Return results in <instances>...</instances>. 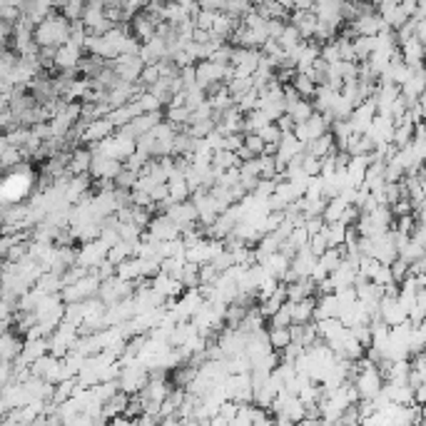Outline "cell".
<instances>
[{
	"instance_id": "2",
	"label": "cell",
	"mask_w": 426,
	"mask_h": 426,
	"mask_svg": "<svg viewBox=\"0 0 426 426\" xmlns=\"http://www.w3.org/2000/svg\"><path fill=\"white\" fill-rule=\"evenodd\" d=\"M110 135H115V127H112L110 120L103 118V120H95V123L85 125V132H82L80 142H85V145H95V142L107 140Z\"/></svg>"
},
{
	"instance_id": "18",
	"label": "cell",
	"mask_w": 426,
	"mask_h": 426,
	"mask_svg": "<svg viewBox=\"0 0 426 426\" xmlns=\"http://www.w3.org/2000/svg\"><path fill=\"white\" fill-rule=\"evenodd\" d=\"M137 105L142 107V112L148 115V112H162L165 107L160 105V100L154 98V95H150V93H142L140 98H137Z\"/></svg>"
},
{
	"instance_id": "22",
	"label": "cell",
	"mask_w": 426,
	"mask_h": 426,
	"mask_svg": "<svg viewBox=\"0 0 426 426\" xmlns=\"http://www.w3.org/2000/svg\"><path fill=\"white\" fill-rule=\"evenodd\" d=\"M287 23L284 20H267L265 23V33H267V40H279V35L284 33Z\"/></svg>"
},
{
	"instance_id": "9",
	"label": "cell",
	"mask_w": 426,
	"mask_h": 426,
	"mask_svg": "<svg viewBox=\"0 0 426 426\" xmlns=\"http://www.w3.org/2000/svg\"><path fill=\"white\" fill-rule=\"evenodd\" d=\"M212 167L217 172H227L232 167H240V160H237L235 152H227V150H217L212 152Z\"/></svg>"
},
{
	"instance_id": "16",
	"label": "cell",
	"mask_w": 426,
	"mask_h": 426,
	"mask_svg": "<svg viewBox=\"0 0 426 426\" xmlns=\"http://www.w3.org/2000/svg\"><path fill=\"white\" fill-rule=\"evenodd\" d=\"M284 242H287V245H290V247L294 249V252H299V249L307 247L309 235H307V232H304L302 227H294V229H292V235L287 237V240H284Z\"/></svg>"
},
{
	"instance_id": "5",
	"label": "cell",
	"mask_w": 426,
	"mask_h": 426,
	"mask_svg": "<svg viewBox=\"0 0 426 426\" xmlns=\"http://www.w3.org/2000/svg\"><path fill=\"white\" fill-rule=\"evenodd\" d=\"M284 115H287L294 125H302L314 115V110H312V103H309V100H296L294 105L284 107Z\"/></svg>"
},
{
	"instance_id": "10",
	"label": "cell",
	"mask_w": 426,
	"mask_h": 426,
	"mask_svg": "<svg viewBox=\"0 0 426 426\" xmlns=\"http://www.w3.org/2000/svg\"><path fill=\"white\" fill-rule=\"evenodd\" d=\"M290 85L294 87L296 95H299V98H302V100H312V98H314V90H317V87H314V82L309 80L307 75L294 73V78H292V80H290Z\"/></svg>"
},
{
	"instance_id": "14",
	"label": "cell",
	"mask_w": 426,
	"mask_h": 426,
	"mask_svg": "<svg viewBox=\"0 0 426 426\" xmlns=\"http://www.w3.org/2000/svg\"><path fill=\"white\" fill-rule=\"evenodd\" d=\"M267 321H269V329H290V324H292L290 304H284V307L279 309L277 314H272Z\"/></svg>"
},
{
	"instance_id": "23",
	"label": "cell",
	"mask_w": 426,
	"mask_h": 426,
	"mask_svg": "<svg viewBox=\"0 0 426 426\" xmlns=\"http://www.w3.org/2000/svg\"><path fill=\"white\" fill-rule=\"evenodd\" d=\"M389 212H391V217H394V220H399V217H409V215H411V202H409L407 197L396 199V202L389 207Z\"/></svg>"
},
{
	"instance_id": "6",
	"label": "cell",
	"mask_w": 426,
	"mask_h": 426,
	"mask_svg": "<svg viewBox=\"0 0 426 426\" xmlns=\"http://www.w3.org/2000/svg\"><path fill=\"white\" fill-rule=\"evenodd\" d=\"M344 257H346V247L341 245V247H337V249L329 247L327 252L321 254V257H319L317 262H319V265L324 267V269H327V274H332V272H337V269H339V265L344 262Z\"/></svg>"
},
{
	"instance_id": "13",
	"label": "cell",
	"mask_w": 426,
	"mask_h": 426,
	"mask_svg": "<svg viewBox=\"0 0 426 426\" xmlns=\"http://www.w3.org/2000/svg\"><path fill=\"white\" fill-rule=\"evenodd\" d=\"M277 43L282 45V50L287 53V50H294L296 45L302 43V37H299V33H296L294 28H292V25H287V28H284V33L279 35Z\"/></svg>"
},
{
	"instance_id": "8",
	"label": "cell",
	"mask_w": 426,
	"mask_h": 426,
	"mask_svg": "<svg viewBox=\"0 0 426 426\" xmlns=\"http://www.w3.org/2000/svg\"><path fill=\"white\" fill-rule=\"evenodd\" d=\"M324 240H327V247H341L346 240V227L341 222H332V224H324Z\"/></svg>"
},
{
	"instance_id": "11",
	"label": "cell",
	"mask_w": 426,
	"mask_h": 426,
	"mask_svg": "<svg viewBox=\"0 0 426 426\" xmlns=\"http://www.w3.org/2000/svg\"><path fill=\"white\" fill-rule=\"evenodd\" d=\"M267 341H269V349L277 354L284 352V349L292 344L290 332H287V329H267Z\"/></svg>"
},
{
	"instance_id": "24",
	"label": "cell",
	"mask_w": 426,
	"mask_h": 426,
	"mask_svg": "<svg viewBox=\"0 0 426 426\" xmlns=\"http://www.w3.org/2000/svg\"><path fill=\"white\" fill-rule=\"evenodd\" d=\"M304 232H307L309 237H314V235H321L324 232V220L321 217H307L304 220Z\"/></svg>"
},
{
	"instance_id": "1",
	"label": "cell",
	"mask_w": 426,
	"mask_h": 426,
	"mask_svg": "<svg viewBox=\"0 0 426 426\" xmlns=\"http://www.w3.org/2000/svg\"><path fill=\"white\" fill-rule=\"evenodd\" d=\"M82 57H85L82 48H78V45H73V43H65V45H60V48H55L53 65L60 68L62 73H68V70H78V65H80Z\"/></svg>"
},
{
	"instance_id": "20",
	"label": "cell",
	"mask_w": 426,
	"mask_h": 426,
	"mask_svg": "<svg viewBox=\"0 0 426 426\" xmlns=\"http://www.w3.org/2000/svg\"><path fill=\"white\" fill-rule=\"evenodd\" d=\"M389 272H391V279H394V284H402L404 279L409 277V265H407V262L399 260V257H396V260L389 265Z\"/></svg>"
},
{
	"instance_id": "19",
	"label": "cell",
	"mask_w": 426,
	"mask_h": 426,
	"mask_svg": "<svg viewBox=\"0 0 426 426\" xmlns=\"http://www.w3.org/2000/svg\"><path fill=\"white\" fill-rule=\"evenodd\" d=\"M257 135H260V140L265 142V145H279V140H282V132L274 127V123L265 125V127H262Z\"/></svg>"
},
{
	"instance_id": "15",
	"label": "cell",
	"mask_w": 426,
	"mask_h": 426,
	"mask_svg": "<svg viewBox=\"0 0 426 426\" xmlns=\"http://www.w3.org/2000/svg\"><path fill=\"white\" fill-rule=\"evenodd\" d=\"M242 148L247 150L252 157H262V152H265V142L260 140V135H245L242 137Z\"/></svg>"
},
{
	"instance_id": "25",
	"label": "cell",
	"mask_w": 426,
	"mask_h": 426,
	"mask_svg": "<svg viewBox=\"0 0 426 426\" xmlns=\"http://www.w3.org/2000/svg\"><path fill=\"white\" fill-rule=\"evenodd\" d=\"M242 137H245V135H227V137H222V148H220V150L237 152V150L242 148Z\"/></svg>"
},
{
	"instance_id": "21",
	"label": "cell",
	"mask_w": 426,
	"mask_h": 426,
	"mask_svg": "<svg viewBox=\"0 0 426 426\" xmlns=\"http://www.w3.org/2000/svg\"><path fill=\"white\" fill-rule=\"evenodd\" d=\"M307 249H309V252H312V254H314V257H317V260H319V257H321V254H324V252H327V240H324V235H314V237H309V242H307Z\"/></svg>"
},
{
	"instance_id": "3",
	"label": "cell",
	"mask_w": 426,
	"mask_h": 426,
	"mask_svg": "<svg viewBox=\"0 0 426 426\" xmlns=\"http://www.w3.org/2000/svg\"><path fill=\"white\" fill-rule=\"evenodd\" d=\"M314 265H317V257H314L312 252H309L307 247L299 249V252H296L294 257L290 260V269H292V272H294L299 279L309 277V274H312V269H314Z\"/></svg>"
},
{
	"instance_id": "7",
	"label": "cell",
	"mask_w": 426,
	"mask_h": 426,
	"mask_svg": "<svg viewBox=\"0 0 426 426\" xmlns=\"http://www.w3.org/2000/svg\"><path fill=\"white\" fill-rule=\"evenodd\" d=\"M115 277L123 279V282H135V279H140V260L137 257H130V260H125L123 265L115 267Z\"/></svg>"
},
{
	"instance_id": "4",
	"label": "cell",
	"mask_w": 426,
	"mask_h": 426,
	"mask_svg": "<svg viewBox=\"0 0 426 426\" xmlns=\"http://www.w3.org/2000/svg\"><path fill=\"white\" fill-rule=\"evenodd\" d=\"M290 304V302H287ZM312 314H314V296H309V299H302V302L296 304H290V317H292V324H309L312 321Z\"/></svg>"
},
{
	"instance_id": "12",
	"label": "cell",
	"mask_w": 426,
	"mask_h": 426,
	"mask_svg": "<svg viewBox=\"0 0 426 426\" xmlns=\"http://www.w3.org/2000/svg\"><path fill=\"white\" fill-rule=\"evenodd\" d=\"M160 80H162V75H160V68H157V65H145L142 73H140V78H137V82H140L145 90L152 87V85H157Z\"/></svg>"
},
{
	"instance_id": "27",
	"label": "cell",
	"mask_w": 426,
	"mask_h": 426,
	"mask_svg": "<svg viewBox=\"0 0 426 426\" xmlns=\"http://www.w3.org/2000/svg\"><path fill=\"white\" fill-rule=\"evenodd\" d=\"M157 426H182V421H179L177 414H172V416H162V419H157Z\"/></svg>"
},
{
	"instance_id": "17",
	"label": "cell",
	"mask_w": 426,
	"mask_h": 426,
	"mask_svg": "<svg viewBox=\"0 0 426 426\" xmlns=\"http://www.w3.org/2000/svg\"><path fill=\"white\" fill-rule=\"evenodd\" d=\"M197 279H199V287H215V282L220 279V272L212 265H202L197 272Z\"/></svg>"
},
{
	"instance_id": "26",
	"label": "cell",
	"mask_w": 426,
	"mask_h": 426,
	"mask_svg": "<svg viewBox=\"0 0 426 426\" xmlns=\"http://www.w3.org/2000/svg\"><path fill=\"white\" fill-rule=\"evenodd\" d=\"M424 272H426V257H421V260H414L411 265H409V277H421Z\"/></svg>"
}]
</instances>
